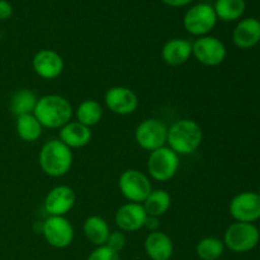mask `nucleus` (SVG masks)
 <instances>
[{"mask_svg": "<svg viewBox=\"0 0 260 260\" xmlns=\"http://www.w3.org/2000/svg\"><path fill=\"white\" fill-rule=\"evenodd\" d=\"M33 114L41 126L56 129L61 128L71 121L74 109L65 96L58 94H47L38 98Z\"/></svg>", "mask_w": 260, "mask_h": 260, "instance_id": "obj_1", "label": "nucleus"}, {"mask_svg": "<svg viewBox=\"0 0 260 260\" xmlns=\"http://www.w3.org/2000/svg\"><path fill=\"white\" fill-rule=\"evenodd\" d=\"M74 156L70 147L58 139L46 142L38 154V164L46 175L60 178L68 174L73 167Z\"/></svg>", "mask_w": 260, "mask_h": 260, "instance_id": "obj_2", "label": "nucleus"}, {"mask_svg": "<svg viewBox=\"0 0 260 260\" xmlns=\"http://www.w3.org/2000/svg\"><path fill=\"white\" fill-rule=\"evenodd\" d=\"M203 131L193 119H179L168 128V147L178 155H190L200 149Z\"/></svg>", "mask_w": 260, "mask_h": 260, "instance_id": "obj_3", "label": "nucleus"}, {"mask_svg": "<svg viewBox=\"0 0 260 260\" xmlns=\"http://www.w3.org/2000/svg\"><path fill=\"white\" fill-rule=\"evenodd\" d=\"M259 240V229L254 223L234 222L226 230L222 241L229 250L243 254L256 248Z\"/></svg>", "mask_w": 260, "mask_h": 260, "instance_id": "obj_4", "label": "nucleus"}, {"mask_svg": "<svg viewBox=\"0 0 260 260\" xmlns=\"http://www.w3.org/2000/svg\"><path fill=\"white\" fill-rule=\"evenodd\" d=\"M179 155L175 154L170 147L164 146L150 152L147 159V172L156 182H169L179 169Z\"/></svg>", "mask_w": 260, "mask_h": 260, "instance_id": "obj_5", "label": "nucleus"}, {"mask_svg": "<svg viewBox=\"0 0 260 260\" xmlns=\"http://www.w3.org/2000/svg\"><path fill=\"white\" fill-rule=\"evenodd\" d=\"M119 192L128 202L144 203L147 196L152 192L149 177L136 169H127L119 175Z\"/></svg>", "mask_w": 260, "mask_h": 260, "instance_id": "obj_6", "label": "nucleus"}, {"mask_svg": "<svg viewBox=\"0 0 260 260\" xmlns=\"http://www.w3.org/2000/svg\"><path fill=\"white\" fill-rule=\"evenodd\" d=\"M217 15L215 9L210 4H196L190 9L187 10L183 18V25L185 30L192 36L203 37L208 36V33L217 24Z\"/></svg>", "mask_w": 260, "mask_h": 260, "instance_id": "obj_7", "label": "nucleus"}, {"mask_svg": "<svg viewBox=\"0 0 260 260\" xmlns=\"http://www.w3.org/2000/svg\"><path fill=\"white\" fill-rule=\"evenodd\" d=\"M137 145L145 151H155L164 147L168 141V127L157 118L144 119L135 131Z\"/></svg>", "mask_w": 260, "mask_h": 260, "instance_id": "obj_8", "label": "nucleus"}, {"mask_svg": "<svg viewBox=\"0 0 260 260\" xmlns=\"http://www.w3.org/2000/svg\"><path fill=\"white\" fill-rule=\"evenodd\" d=\"M41 233L48 245L55 249L70 246L75 236L73 225L65 216H48L43 221Z\"/></svg>", "mask_w": 260, "mask_h": 260, "instance_id": "obj_9", "label": "nucleus"}, {"mask_svg": "<svg viewBox=\"0 0 260 260\" xmlns=\"http://www.w3.org/2000/svg\"><path fill=\"white\" fill-rule=\"evenodd\" d=\"M228 51L221 40L213 36L198 37L192 43V56L205 66H218L225 61Z\"/></svg>", "mask_w": 260, "mask_h": 260, "instance_id": "obj_10", "label": "nucleus"}, {"mask_svg": "<svg viewBox=\"0 0 260 260\" xmlns=\"http://www.w3.org/2000/svg\"><path fill=\"white\" fill-rule=\"evenodd\" d=\"M230 215L236 222L253 223L260 218V197L255 192H241L231 200Z\"/></svg>", "mask_w": 260, "mask_h": 260, "instance_id": "obj_11", "label": "nucleus"}, {"mask_svg": "<svg viewBox=\"0 0 260 260\" xmlns=\"http://www.w3.org/2000/svg\"><path fill=\"white\" fill-rule=\"evenodd\" d=\"M107 108L118 116H128L136 112L139 98L132 89L126 86H112L104 94Z\"/></svg>", "mask_w": 260, "mask_h": 260, "instance_id": "obj_12", "label": "nucleus"}, {"mask_svg": "<svg viewBox=\"0 0 260 260\" xmlns=\"http://www.w3.org/2000/svg\"><path fill=\"white\" fill-rule=\"evenodd\" d=\"M35 73L45 80H53L62 74L65 63L58 52L53 50H40L32 60Z\"/></svg>", "mask_w": 260, "mask_h": 260, "instance_id": "obj_13", "label": "nucleus"}, {"mask_svg": "<svg viewBox=\"0 0 260 260\" xmlns=\"http://www.w3.org/2000/svg\"><path fill=\"white\" fill-rule=\"evenodd\" d=\"M76 196L69 185H57L47 193L45 198V210L48 216H65L75 206Z\"/></svg>", "mask_w": 260, "mask_h": 260, "instance_id": "obj_14", "label": "nucleus"}, {"mask_svg": "<svg viewBox=\"0 0 260 260\" xmlns=\"http://www.w3.org/2000/svg\"><path fill=\"white\" fill-rule=\"evenodd\" d=\"M147 213L141 203L128 202L121 206L114 215V222L123 233H135L146 222Z\"/></svg>", "mask_w": 260, "mask_h": 260, "instance_id": "obj_15", "label": "nucleus"}, {"mask_svg": "<svg viewBox=\"0 0 260 260\" xmlns=\"http://www.w3.org/2000/svg\"><path fill=\"white\" fill-rule=\"evenodd\" d=\"M144 248L151 260H170L174 253V244L170 236L159 230L146 236Z\"/></svg>", "mask_w": 260, "mask_h": 260, "instance_id": "obj_16", "label": "nucleus"}, {"mask_svg": "<svg viewBox=\"0 0 260 260\" xmlns=\"http://www.w3.org/2000/svg\"><path fill=\"white\" fill-rule=\"evenodd\" d=\"M233 41L236 47L248 50L260 42V20L245 18L240 20L233 32Z\"/></svg>", "mask_w": 260, "mask_h": 260, "instance_id": "obj_17", "label": "nucleus"}, {"mask_svg": "<svg viewBox=\"0 0 260 260\" xmlns=\"http://www.w3.org/2000/svg\"><path fill=\"white\" fill-rule=\"evenodd\" d=\"M192 56V43L185 38H172L161 50V57L170 66H180Z\"/></svg>", "mask_w": 260, "mask_h": 260, "instance_id": "obj_18", "label": "nucleus"}, {"mask_svg": "<svg viewBox=\"0 0 260 260\" xmlns=\"http://www.w3.org/2000/svg\"><path fill=\"white\" fill-rule=\"evenodd\" d=\"M58 140L70 149H80L86 146L91 140L90 127L79 123L78 121L69 122L58 131Z\"/></svg>", "mask_w": 260, "mask_h": 260, "instance_id": "obj_19", "label": "nucleus"}, {"mask_svg": "<svg viewBox=\"0 0 260 260\" xmlns=\"http://www.w3.org/2000/svg\"><path fill=\"white\" fill-rule=\"evenodd\" d=\"M83 231L89 243H91L95 246L106 245L107 239H108L109 234H111L108 222L103 217L96 215L86 218L83 226Z\"/></svg>", "mask_w": 260, "mask_h": 260, "instance_id": "obj_20", "label": "nucleus"}, {"mask_svg": "<svg viewBox=\"0 0 260 260\" xmlns=\"http://www.w3.org/2000/svg\"><path fill=\"white\" fill-rule=\"evenodd\" d=\"M147 216H154V217H161L162 215L169 211L172 206V197L169 193L164 189L152 190L145 202L142 203Z\"/></svg>", "mask_w": 260, "mask_h": 260, "instance_id": "obj_21", "label": "nucleus"}, {"mask_svg": "<svg viewBox=\"0 0 260 260\" xmlns=\"http://www.w3.org/2000/svg\"><path fill=\"white\" fill-rule=\"evenodd\" d=\"M38 98L29 89L17 90L10 98V111L15 117L23 114H32L35 112Z\"/></svg>", "mask_w": 260, "mask_h": 260, "instance_id": "obj_22", "label": "nucleus"}, {"mask_svg": "<svg viewBox=\"0 0 260 260\" xmlns=\"http://www.w3.org/2000/svg\"><path fill=\"white\" fill-rule=\"evenodd\" d=\"M17 135L20 140L25 142H35L42 135V128L38 119L36 118L35 114H23V116L17 117Z\"/></svg>", "mask_w": 260, "mask_h": 260, "instance_id": "obj_23", "label": "nucleus"}, {"mask_svg": "<svg viewBox=\"0 0 260 260\" xmlns=\"http://www.w3.org/2000/svg\"><path fill=\"white\" fill-rule=\"evenodd\" d=\"M75 116L79 123L86 127H93L101 122L103 117V109L96 101L86 99L79 104L75 111Z\"/></svg>", "mask_w": 260, "mask_h": 260, "instance_id": "obj_24", "label": "nucleus"}, {"mask_svg": "<svg viewBox=\"0 0 260 260\" xmlns=\"http://www.w3.org/2000/svg\"><path fill=\"white\" fill-rule=\"evenodd\" d=\"M245 0H216L215 9L217 19L223 22H234L245 12Z\"/></svg>", "mask_w": 260, "mask_h": 260, "instance_id": "obj_25", "label": "nucleus"}, {"mask_svg": "<svg viewBox=\"0 0 260 260\" xmlns=\"http://www.w3.org/2000/svg\"><path fill=\"white\" fill-rule=\"evenodd\" d=\"M225 251L222 240L213 236L203 238L196 246V254L201 260H218Z\"/></svg>", "mask_w": 260, "mask_h": 260, "instance_id": "obj_26", "label": "nucleus"}, {"mask_svg": "<svg viewBox=\"0 0 260 260\" xmlns=\"http://www.w3.org/2000/svg\"><path fill=\"white\" fill-rule=\"evenodd\" d=\"M86 260H121L119 253L109 249L107 245L96 246L88 255Z\"/></svg>", "mask_w": 260, "mask_h": 260, "instance_id": "obj_27", "label": "nucleus"}, {"mask_svg": "<svg viewBox=\"0 0 260 260\" xmlns=\"http://www.w3.org/2000/svg\"><path fill=\"white\" fill-rule=\"evenodd\" d=\"M106 245L108 246L112 250L119 253L121 250H123V248L126 246V235H124L123 231H112L109 234L108 239H107Z\"/></svg>", "mask_w": 260, "mask_h": 260, "instance_id": "obj_28", "label": "nucleus"}, {"mask_svg": "<svg viewBox=\"0 0 260 260\" xmlns=\"http://www.w3.org/2000/svg\"><path fill=\"white\" fill-rule=\"evenodd\" d=\"M13 15V7L8 0H0V20L9 19Z\"/></svg>", "mask_w": 260, "mask_h": 260, "instance_id": "obj_29", "label": "nucleus"}, {"mask_svg": "<svg viewBox=\"0 0 260 260\" xmlns=\"http://www.w3.org/2000/svg\"><path fill=\"white\" fill-rule=\"evenodd\" d=\"M159 226H160L159 217H154V216H147L146 222H145L144 228L149 229L150 233H154V231H157Z\"/></svg>", "mask_w": 260, "mask_h": 260, "instance_id": "obj_30", "label": "nucleus"}, {"mask_svg": "<svg viewBox=\"0 0 260 260\" xmlns=\"http://www.w3.org/2000/svg\"><path fill=\"white\" fill-rule=\"evenodd\" d=\"M165 5L168 7H172V8H182L185 7V5L190 4L193 0H161Z\"/></svg>", "mask_w": 260, "mask_h": 260, "instance_id": "obj_31", "label": "nucleus"}, {"mask_svg": "<svg viewBox=\"0 0 260 260\" xmlns=\"http://www.w3.org/2000/svg\"><path fill=\"white\" fill-rule=\"evenodd\" d=\"M258 194H259V197H260V192H259V193H258Z\"/></svg>", "mask_w": 260, "mask_h": 260, "instance_id": "obj_32", "label": "nucleus"}]
</instances>
